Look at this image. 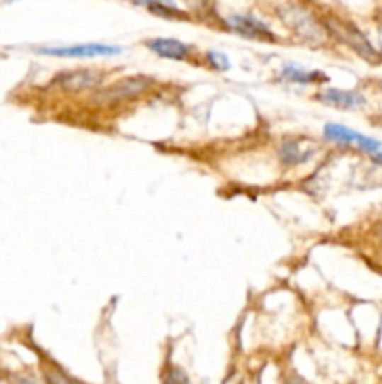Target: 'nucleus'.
I'll return each instance as SVG.
<instances>
[{
    "mask_svg": "<svg viewBox=\"0 0 382 384\" xmlns=\"http://www.w3.org/2000/svg\"><path fill=\"white\" fill-rule=\"evenodd\" d=\"M156 81L148 75H130V77H122L115 83L100 86L94 90L92 94V103L100 107H115L122 106L126 101L137 100L139 96L147 94L148 90L154 89Z\"/></svg>",
    "mask_w": 382,
    "mask_h": 384,
    "instance_id": "obj_1",
    "label": "nucleus"
},
{
    "mask_svg": "<svg viewBox=\"0 0 382 384\" xmlns=\"http://www.w3.org/2000/svg\"><path fill=\"white\" fill-rule=\"evenodd\" d=\"M279 17L304 42L317 45V43H322L325 40H328V30L302 6H283V8H279Z\"/></svg>",
    "mask_w": 382,
    "mask_h": 384,
    "instance_id": "obj_2",
    "label": "nucleus"
},
{
    "mask_svg": "<svg viewBox=\"0 0 382 384\" xmlns=\"http://www.w3.org/2000/svg\"><path fill=\"white\" fill-rule=\"evenodd\" d=\"M107 74L100 69H68L60 72L52 77L51 89L66 94H81V92H94L101 86Z\"/></svg>",
    "mask_w": 382,
    "mask_h": 384,
    "instance_id": "obj_3",
    "label": "nucleus"
},
{
    "mask_svg": "<svg viewBox=\"0 0 382 384\" xmlns=\"http://www.w3.org/2000/svg\"><path fill=\"white\" fill-rule=\"evenodd\" d=\"M328 32H332L339 42L349 45L352 51H356L361 58H366L369 62H377L378 60V53L375 51L371 43H369V40H367L354 25H351V23L339 21V19H330V21H328Z\"/></svg>",
    "mask_w": 382,
    "mask_h": 384,
    "instance_id": "obj_4",
    "label": "nucleus"
},
{
    "mask_svg": "<svg viewBox=\"0 0 382 384\" xmlns=\"http://www.w3.org/2000/svg\"><path fill=\"white\" fill-rule=\"evenodd\" d=\"M36 53L58 58H96L115 57L122 53V49L109 43H77V45H66V47H38Z\"/></svg>",
    "mask_w": 382,
    "mask_h": 384,
    "instance_id": "obj_5",
    "label": "nucleus"
},
{
    "mask_svg": "<svg viewBox=\"0 0 382 384\" xmlns=\"http://www.w3.org/2000/svg\"><path fill=\"white\" fill-rule=\"evenodd\" d=\"M319 152V145L317 141L305 135L300 137H288L281 142L279 147V159L285 165L296 167V165L308 164L309 159L313 158L315 154Z\"/></svg>",
    "mask_w": 382,
    "mask_h": 384,
    "instance_id": "obj_6",
    "label": "nucleus"
},
{
    "mask_svg": "<svg viewBox=\"0 0 382 384\" xmlns=\"http://www.w3.org/2000/svg\"><path fill=\"white\" fill-rule=\"evenodd\" d=\"M225 23L230 30L236 32L238 36L247 38V40L266 43L278 42V36L270 30L266 23H262L261 19L253 16H230Z\"/></svg>",
    "mask_w": 382,
    "mask_h": 384,
    "instance_id": "obj_7",
    "label": "nucleus"
},
{
    "mask_svg": "<svg viewBox=\"0 0 382 384\" xmlns=\"http://www.w3.org/2000/svg\"><path fill=\"white\" fill-rule=\"evenodd\" d=\"M315 100L325 103V106L335 107L343 111H356L366 107V96L358 90H341V89H320L313 96Z\"/></svg>",
    "mask_w": 382,
    "mask_h": 384,
    "instance_id": "obj_8",
    "label": "nucleus"
},
{
    "mask_svg": "<svg viewBox=\"0 0 382 384\" xmlns=\"http://www.w3.org/2000/svg\"><path fill=\"white\" fill-rule=\"evenodd\" d=\"M154 55L167 60H189L191 58V47L182 43L180 40H173V38H152L145 42Z\"/></svg>",
    "mask_w": 382,
    "mask_h": 384,
    "instance_id": "obj_9",
    "label": "nucleus"
},
{
    "mask_svg": "<svg viewBox=\"0 0 382 384\" xmlns=\"http://www.w3.org/2000/svg\"><path fill=\"white\" fill-rule=\"evenodd\" d=\"M279 79L285 83H296V84H320L328 83V75L322 72H309V69L287 64L279 74Z\"/></svg>",
    "mask_w": 382,
    "mask_h": 384,
    "instance_id": "obj_10",
    "label": "nucleus"
},
{
    "mask_svg": "<svg viewBox=\"0 0 382 384\" xmlns=\"http://www.w3.org/2000/svg\"><path fill=\"white\" fill-rule=\"evenodd\" d=\"M42 375L47 384H83L49 356L42 358Z\"/></svg>",
    "mask_w": 382,
    "mask_h": 384,
    "instance_id": "obj_11",
    "label": "nucleus"
},
{
    "mask_svg": "<svg viewBox=\"0 0 382 384\" xmlns=\"http://www.w3.org/2000/svg\"><path fill=\"white\" fill-rule=\"evenodd\" d=\"M322 133H325L326 141L341 145V147H352L358 132L349 126H343V124H326L322 128Z\"/></svg>",
    "mask_w": 382,
    "mask_h": 384,
    "instance_id": "obj_12",
    "label": "nucleus"
},
{
    "mask_svg": "<svg viewBox=\"0 0 382 384\" xmlns=\"http://www.w3.org/2000/svg\"><path fill=\"white\" fill-rule=\"evenodd\" d=\"M162 384H191V380L182 368L174 366V363H167L163 368Z\"/></svg>",
    "mask_w": 382,
    "mask_h": 384,
    "instance_id": "obj_13",
    "label": "nucleus"
},
{
    "mask_svg": "<svg viewBox=\"0 0 382 384\" xmlns=\"http://www.w3.org/2000/svg\"><path fill=\"white\" fill-rule=\"evenodd\" d=\"M206 62H208L210 68L215 69V72H227V69H230L229 57H227L225 53L208 51V53H206Z\"/></svg>",
    "mask_w": 382,
    "mask_h": 384,
    "instance_id": "obj_14",
    "label": "nucleus"
},
{
    "mask_svg": "<svg viewBox=\"0 0 382 384\" xmlns=\"http://www.w3.org/2000/svg\"><path fill=\"white\" fill-rule=\"evenodd\" d=\"M133 4L139 6H152V4H167V6H176L174 4V0H131Z\"/></svg>",
    "mask_w": 382,
    "mask_h": 384,
    "instance_id": "obj_15",
    "label": "nucleus"
},
{
    "mask_svg": "<svg viewBox=\"0 0 382 384\" xmlns=\"http://www.w3.org/2000/svg\"><path fill=\"white\" fill-rule=\"evenodd\" d=\"M285 384H309V383H305L304 379H300L298 375H293V377H288V379L285 380Z\"/></svg>",
    "mask_w": 382,
    "mask_h": 384,
    "instance_id": "obj_16",
    "label": "nucleus"
},
{
    "mask_svg": "<svg viewBox=\"0 0 382 384\" xmlns=\"http://www.w3.org/2000/svg\"><path fill=\"white\" fill-rule=\"evenodd\" d=\"M381 237H382V232H381Z\"/></svg>",
    "mask_w": 382,
    "mask_h": 384,
    "instance_id": "obj_17",
    "label": "nucleus"
}]
</instances>
